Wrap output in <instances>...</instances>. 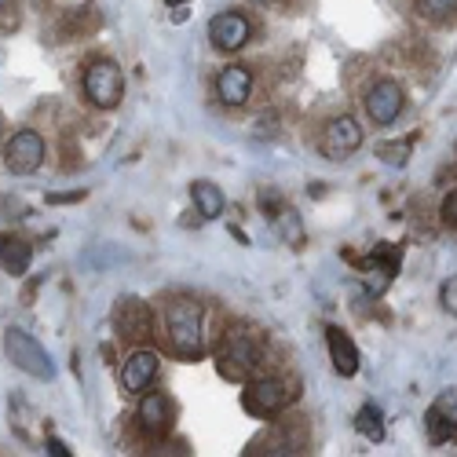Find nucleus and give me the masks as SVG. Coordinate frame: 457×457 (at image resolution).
Wrapping results in <instances>:
<instances>
[{
    "label": "nucleus",
    "instance_id": "obj_1",
    "mask_svg": "<svg viewBox=\"0 0 457 457\" xmlns=\"http://www.w3.org/2000/svg\"><path fill=\"white\" fill-rule=\"evenodd\" d=\"M165 333L179 359H198L205 352V315L202 303L190 296H176L165 303Z\"/></svg>",
    "mask_w": 457,
    "mask_h": 457
},
{
    "label": "nucleus",
    "instance_id": "obj_2",
    "mask_svg": "<svg viewBox=\"0 0 457 457\" xmlns=\"http://www.w3.org/2000/svg\"><path fill=\"white\" fill-rule=\"evenodd\" d=\"M260 366V337L249 329V326H235L227 329L223 340H220V355H216V370L242 385V380L253 377V370Z\"/></svg>",
    "mask_w": 457,
    "mask_h": 457
},
{
    "label": "nucleus",
    "instance_id": "obj_3",
    "mask_svg": "<svg viewBox=\"0 0 457 457\" xmlns=\"http://www.w3.org/2000/svg\"><path fill=\"white\" fill-rule=\"evenodd\" d=\"M81 88H85V99L99 110H118L121 99H125V78H121V66L113 59H96L88 62L85 78H81Z\"/></svg>",
    "mask_w": 457,
    "mask_h": 457
},
{
    "label": "nucleus",
    "instance_id": "obj_4",
    "mask_svg": "<svg viewBox=\"0 0 457 457\" xmlns=\"http://www.w3.org/2000/svg\"><path fill=\"white\" fill-rule=\"evenodd\" d=\"M4 355L12 366H19L22 373H29L33 380H55V366H52V355L37 345L29 333H22L19 326L4 329Z\"/></svg>",
    "mask_w": 457,
    "mask_h": 457
},
{
    "label": "nucleus",
    "instance_id": "obj_5",
    "mask_svg": "<svg viewBox=\"0 0 457 457\" xmlns=\"http://www.w3.org/2000/svg\"><path fill=\"white\" fill-rule=\"evenodd\" d=\"M362 146V129L355 118H348V113H337V118H329L319 132V150H322V158L329 162H345L352 158L355 150Z\"/></svg>",
    "mask_w": 457,
    "mask_h": 457
},
{
    "label": "nucleus",
    "instance_id": "obj_6",
    "mask_svg": "<svg viewBox=\"0 0 457 457\" xmlns=\"http://www.w3.org/2000/svg\"><path fill=\"white\" fill-rule=\"evenodd\" d=\"M293 399H296V392H293L289 380H282V377H260V380H253V385L245 388L242 406L249 413H256V417H275Z\"/></svg>",
    "mask_w": 457,
    "mask_h": 457
},
{
    "label": "nucleus",
    "instance_id": "obj_7",
    "mask_svg": "<svg viewBox=\"0 0 457 457\" xmlns=\"http://www.w3.org/2000/svg\"><path fill=\"white\" fill-rule=\"evenodd\" d=\"M45 165V136L33 129H19L4 143V169L12 176H29Z\"/></svg>",
    "mask_w": 457,
    "mask_h": 457
},
{
    "label": "nucleus",
    "instance_id": "obj_8",
    "mask_svg": "<svg viewBox=\"0 0 457 457\" xmlns=\"http://www.w3.org/2000/svg\"><path fill=\"white\" fill-rule=\"evenodd\" d=\"M403 106H406V96H403L399 81H392V78L373 81L366 88V99H362V110H366V118L373 125H392L403 113Z\"/></svg>",
    "mask_w": 457,
    "mask_h": 457
},
{
    "label": "nucleus",
    "instance_id": "obj_9",
    "mask_svg": "<svg viewBox=\"0 0 457 457\" xmlns=\"http://www.w3.org/2000/svg\"><path fill=\"white\" fill-rule=\"evenodd\" d=\"M249 37H253V22L242 12H220L209 22V41L216 52H227V55L242 52L249 45Z\"/></svg>",
    "mask_w": 457,
    "mask_h": 457
},
{
    "label": "nucleus",
    "instance_id": "obj_10",
    "mask_svg": "<svg viewBox=\"0 0 457 457\" xmlns=\"http://www.w3.org/2000/svg\"><path fill=\"white\" fill-rule=\"evenodd\" d=\"M113 329H118L125 340H132V345H143V340L154 337V315H150V308L143 300L125 296L118 303V312H113Z\"/></svg>",
    "mask_w": 457,
    "mask_h": 457
},
{
    "label": "nucleus",
    "instance_id": "obj_11",
    "mask_svg": "<svg viewBox=\"0 0 457 457\" xmlns=\"http://www.w3.org/2000/svg\"><path fill=\"white\" fill-rule=\"evenodd\" d=\"M158 373H162V359H158V352L136 348V352L121 362V388L132 392V395H143V392L158 380Z\"/></svg>",
    "mask_w": 457,
    "mask_h": 457
},
{
    "label": "nucleus",
    "instance_id": "obj_12",
    "mask_svg": "<svg viewBox=\"0 0 457 457\" xmlns=\"http://www.w3.org/2000/svg\"><path fill=\"white\" fill-rule=\"evenodd\" d=\"M139 428H143V436H150V439H165L169 436V428H172V403L162 395V392H143L139 395Z\"/></svg>",
    "mask_w": 457,
    "mask_h": 457
},
{
    "label": "nucleus",
    "instance_id": "obj_13",
    "mask_svg": "<svg viewBox=\"0 0 457 457\" xmlns=\"http://www.w3.org/2000/svg\"><path fill=\"white\" fill-rule=\"evenodd\" d=\"M428 439L432 443H446L457 436V388H443L428 410Z\"/></svg>",
    "mask_w": 457,
    "mask_h": 457
},
{
    "label": "nucleus",
    "instance_id": "obj_14",
    "mask_svg": "<svg viewBox=\"0 0 457 457\" xmlns=\"http://www.w3.org/2000/svg\"><path fill=\"white\" fill-rule=\"evenodd\" d=\"M216 96L223 106H245L253 96V73L249 66H223L216 73Z\"/></svg>",
    "mask_w": 457,
    "mask_h": 457
},
{
    "label": "nucleus",
    "instance_id": "obj_15",
    "mask_svg": "<svg viewBox=\"0 0 457 457\" xmlns=\"http://www.w3.org/2000/svg\"><path fill=\"white\" fill-rule=\"evenodd\" d=\"M326 345H329L333 370H337L340 377H355V373H359V348H355V340H352L345 329L329 326V329H326Z\"/></svg>",
    "mask_w": 457,
    "mask_h": 457
},
{
    "label": "nucleus",
    "instance_id": "obj_16",
    "mask_svg": "<svg viewBox=\"0 0 457 457\" xmlns=\"http://www.w3.org/2000/svg\"><path fill=\"white\" fill-rule=\"evenodd\" d=\"M29 263H33V245L19 235H0V268H4L8 275L22 278L29 271Z\"/></svg>",
    "mask_w": 457,
    "mask_h": 457
},
{
    "label": "nucleus",
    "instance_id": "obj_17",
    "mask_svg": "<svg viewBox=\"0 0 457 457\" xmlns=\"http://www.w3.org/2000/svg\"><path fill=\"white\" fill-rule=\"evenodd\" d=\"M190 198H195V209H198V216L202 220H220L223 216V190L216 187V183H209V179H195L190 183Z\"/></svg>",
    "mask_w": 457,
    "mask_h": 457
},
{
    "label": "nucleus",
    "instance_id": "obj_18",
    "mask_svg": "<svg viewBox=\"0 0 457 457\" xmlns=\"http://www.w3.org/2000/svg\"><path fill=\"white\" fill-rule=\"evenodd\" d=\"M275 227H278L282 242H289L293 249H300V245H303V223H300V216H296L289 205H282V209L275 212Z\"/></svg>",
    "mask_w": 457,
    "mask_h": 457
},
{
    "label": "nucleus",
    "instance_id": "obj_19",
    "mask_svg": "<svg viewBox=\"0 0 457 457\" xmlns=\"http://www.w3.org/2000/svg\"><path fill=\"white\" fill-rule=\"evenodd\" d=\"M355 428H359V436H366L370 443L385 439V425H380V410H377V406H362V410H359Z\"/></svg>",
    "mask_w": 457,
    "mask_h": 457
},
{
    "label": "nucleus",
    "instance_id": "obj_20",
    "mask_svg": "<svg viewBox=\"0 0 457 457\" xmlns=\"http://www.w3.org/2000/svg\"><path fill=\"white\" fill-rule=\"evenodd\" d=\"M410 150H413L410 139H403V143H380L377 146V158L385 162V165H392V169H403L410 162Z\"/></svg>",
    "mask_w": 457,
    "mask_h": 457
},
{
    "label": "nucleus",
    "instance_id": "obj_21",
    "mask_svg": "<svg viewBox=\"0 0 457 457\" xmlns=\"http://www.w3.org/2000/svg\"><path fill=\"white\" fill-rule=\"evenodd\" d=\"M417 12L432 22H446L457 12V0H417Z\"/></svg>",
    "mask_w": 457,
    "mask_h": 457
},
{
    "label": "nucleus",
    "instance_id": "obj_22",
    "mask_svg": "<svg viewBox=\"0 0 457 457\" xmlns=\"http://www.w3.org/2000/svg\"><path fill=\"white\" fill-rule=\"evenodd\" d=\"M439 303H443V312H446V315H457V278L443 282V289H439Z\"/></svg>",
    "mask_w": 457,
    "mask_h": 457
},
{
    "label": "nucleus",
    "instance_id": "obj_23",
    "mask_svg": "<svg viewBox=\"0 0 457 457\" xmlns=\"http://www.w3.org/2000/svg\"><path fill=\"white\" fill-rule=\"evenodd\" d=\"M19 0H0V26H4V29H12L15 26V19H19Z\"/></svg>",
    "mask_w": 457,
    "mask_h": 457
},
{
    "label": "nucleus",
    "instance_id": "obj_24",
    "mask_svg": "<svg viewBox=\"0 0 457 457\" xmlns=\"http://www.w3.org/2000/svg\"><path fill=\"white\" fill-rule=\"evenodd\" d=\"M443 220L450 227H457V190H453V195H446V202H443Z\"/></svg>",
    "mask_w": 457,
    "mask_h": 457
},
{
    "label": "nucleus",
    "instance_id": "obj_25",
    "mask_svg": "<svg viewBox=\"0 0 457 457\" xmlns=\"http://www.w3.org/2000/svg\"><path fill=\"white\" fill-rule=\"evenodd\" d=\"M48 453H55V457H70V450H66V443H62V439H55V436L48 439Z\"/></svg>",
    "mask_w": 457,
    "mask_h": 457
},
{
    "label": "nucleus",
    "instance_id": "obj_26",
    "mask_svg": "<svg viewBox=\"0 0 457 457\" xmlns=\"http://www.w3.org/2000/svg\"><path fill=\"white\" fill-rule=\"evenodd\" d=\"M165 4H169V8H183V4H187V0H165Z\"/></svg>",
    "mask_w": 457,
    "mask_h": 457
},
{
    "label": "nucleus",
    "instance_id": "obj_27",
    "mask_svg": "<svg viewBox=\"0 0 457 457\" xmlns=\"http://www.w3.org/2000/svg\"><path fill=\"white\" fill-rule=\"evenodd\" d=\"M0 136H4V113H0Z\"/></svg>",
    "mask_w": 457,
    "mask_h": 457
},
{
    "label": "nucleus",
    "instance_id": "obj_28",
    "mask_svg": "<svg viewBox=\"0 0 457 457\" xmlns=\"http://www.w3.org/2000/svg\"><path fill=\"white\" fill-rule=\"evenodd\" d=\"M253 4H271V0H253Z\"/></svg>",
    "mask_w": 457,
    "mask_h": 457
}]
</instances>
